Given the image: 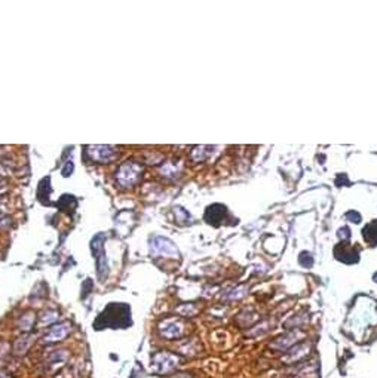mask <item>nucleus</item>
<instances>
[{"label": "nucleus", "mask_w": 377, "mask_h": 378, "mask_svg": "<svg viewBox=\"0 0 377 378\" xmlns=\"http://www.w3.org/2000/svg\"><path fill=\"white\" fill-rule=\"evenodd\" d=\"M131 323H132L131 322V307L125 302H110L96 316L93 326L96 331H102L107 328L123 329V328H128Z\"/></svg>", "instance_id": "1"}, {"label": "nucleus", "mask_w": 377, "mask_h": 378, "mask_svg": "<svg viewBox=\"0 0 377 378\" xmlns=\"http://www.w3.org/2000/svg\"><path fill=\"white\" fill-rule=\"evenodd\" d=\"M180 364V358L173 355V353H168V352H159V353H155L152 356V362H150V371L153 374H168L171 373L174 368H177Z\"/></svg>", "instance_id": "2"}, {"label": "nucleus", "mask_w": 377, "mask_h": 378, "mask_svg": "<svg viewBox=\"0 0 377 378\" xmlns=\"http://www.w3.org/2000/svg\"><path fill=\"white\" fill-rule=\"evenodd\" d=\"M104 243V236L98 234L93 239V252H94L95 260H96V269H98V276L99 279H104V273L107 275V264H105V255L102 249Z\"/></svg>", "instance_id": "3"}, {"label": "nucleus", "mask_w": 377, "mask_h": 378, "mask_svg": "<svg viewBox=\"0 0 377 378\" xmlns=\"http://www.w3.org/2000/svg\"><path fill=\"white\" fill-rule=\"evenodd\" d=\"M152 254L153 255H165V257H179L177 246L165 237H155V240L152 243Z\"/></svg>", "instance_id": "4"}, {"label": "nucleus", "mask_w": 377, "mask_h": 378, "mask_svg": "<svg viewBox=\"0 0 377 378\" xmlns=\"http://www.w3.org/2000/svg\"><path fill=\"white\" fill-rule=\"evenodd\" d=\"M159 332L162 337L168 340H174V338H180L185 334V326L179 320H165L161 323Z\"/></svg>", "instance_id": "5"}, {"label": "nucleus", "mask_w": 377, "mask_h": 378, "mask_svg": "<svg viewBox=\"0 0 377 378\" xmlns=\"http://www.w3.org/2000/svg\"><path fill=\"white\" fill-rule=\"evenodd\" d=\"M138 174H140V168L134 163H126L120 168L119 174H117V180L122 186L128 187L132 186L137 180H138Z\"/></svg>", "instance_id": "6"}, {"label": "nucleus", "mask_w": 377, "mask_h": 378, "mask_svg": "<svg viewBox=\"0 0 377 378\" xmlns=\"http://www.w3.org/2000/svg\"><path fill=\"white\" fill-rule=\"evenodd\" d=\"M72 326L70 323L64 322V323H60V325H55L49 329V332L43 337V343L45 344H54V343H58L61 340H64L69 332H70Z\"/></svg>", "instance_id": "7"}, {"label": "nucleus", "mask_w": 377, "mask_h": 378, "mask_svg": "<svg viewBox=\"0 0 377 378\" xmlns=\"http://www.w3.org/2000/svg\"><path fill=\"white\" fill-rule=\"evenodd\" d=\"M309 350H310V346H309V344L295 346V347H292V349L283 356V361L285 364H294V362L303 359L304 356H307V355H309Z\"/></svg>", "instance_id": "8"}, {"label": "nucleus", "mask_w": 377, "mask_h": 378, "mask_svg": "<svg viewBox=\"0 0 377 378\" xmlns=\"http://www.w3.org/2000/svg\"><path fill=\"white\" fill-rule=\"evenodd\" d=\"M224 215H226V208H224L223 205L215 203V205H212V206H209V208L206 209V212H205V220H206L209 224L217 226L218 223H221V220H223Z\"/></svg>", "instance_id": "9"}, {"label": "nucleus", "mask_w": 377, "mask_h": 378, "mask_svg": "<svg viewBox=\"0 0 377 378\" xmlns=\"http://www.w3.org/2000/svg\"><path fill=\"white\" fill-rule=\"evenodd\" d=\"M303 337V332H300V331H295V332H291V334H288V335H285V337H281V338H278L274 344H272V349H277V350H286L288 347H291L298 338H301Z\"/></svg>", "instance_id": "10"}, {"label": "nucleus", "mask_w": 377, "mask_h": 378, "mask_svg": "<svg viewBox=\"0 0 377 378\" xmlns=\"http://www.w3.org/2000/svg\"><path fill=\"white\" fill-rule=\"evenodd\" d=\"M33 340L34 337L33 335H22L21 338H18L13 344V353L16 356H21V355H25V352L30 349V346L33 344Z\"/></svg>", "instance_id": "11"}, {"label": "nucleus", "mask_w": 377, "mask_h": 378, "mask_svg": "<svg viewBox=\"0 0 377 378\" xmlns=\"http://www.w3.org/2000/svg\"><path fill=\"white\" fill-rule=\"evenodd\" d=\"M339 248L343 249V254L337 255V258L340 261H345V263H357L358 261V252L357 251H354L349 246H342V245H339Z\"/></svg>", "instance_id": "12"}, {"label": "nucleus", "mask_w": 377, "mask_h": 378, "mask_svg": "<svg viewBox=\"0 0 377 378\" xmlns=\"http://www.w3.org/2000/svg\"><path fill=\"white\" fill-rule=\"evenodd\" d=\"M364 237H366V240L367 242H370V243H373V245H376L377 243V221H373V223H370L366 228H364Z\"/></svg>", "instance_id": "13"}, {"label": "nucleus", "mask_w": 377, "mask_h": 378, "mask_svg": "<svg viewBox=\"0 0 377 378\" xmlns=\"http://www.w3.org/2000/svg\"><path fill=\"white\" fill-rule=\"evenodd\" d=\"M346 218H348V220H352L354 223H360V221H361V215H360L358 212H355V211L348 212V214H346Z\"/></svg>", "instance_id": "14"}, {"label": "nucleus", "mask_w": 377, "mask_h": 378, "mask_svg": "<svg viewBox=\"0 0 377 378\" xmlns=\"http://www.w3.org/2000/svg\"><path fill=\"white\" fill-rule=\"evenodd\" d=\"M351 231H349V228L348 227H343V228H340L339 230V236L343 239V240H348L349 237H351V234H349Z\"/></svg>", "instance_id": "15"}, {"label": "nucleus", "mask_w": 377, "mask_h": 378, "mask_svg": "<svg viewBox=\"0 0 377 378\" xmlns=\"http://www.w3.org/2000/svg\"><path fill=\"white\" fill-rule=\"evenodd\" d=\"M7 376H3V374H0V378H6Z\"/></svg>", "instance_id": "16"}, {"label": "nucleus", "mask_w": 377, "mask_h": 378, "mask_svg": "<svg viewBox=\"0 0 377 378\" xmlns=\"http://www.w3.org/2000/svg\"><path fill=\"white\" fill-rule=\"evenodd\" d=\"M375 281H376V282H377V273H376V275H375Z\"/></svg>", "instance_id": "17"}]
</instances>
